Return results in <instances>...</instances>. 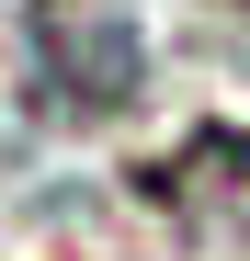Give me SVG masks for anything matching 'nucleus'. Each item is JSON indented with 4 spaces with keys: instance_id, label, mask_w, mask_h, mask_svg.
I'll list each match as a JSON object with an SVG mask.
<instances>
[{
    "instance_id": "f257e3e1",
    "label": "nucleus",
    "mask_w": 250,
    "mask_h": 261,
    "mask_svg": "<svg viewBox=\"0 0 250 261\" xmlns=\"http://www.w3.org/2000/svg\"><path fill=\"white\" fill-rule=\"evenodd\" d=\"M23 68H34L46 114L103 125L148 80V23H137V0H34L23 12Z\"/></svg>"
}]
</instances>
